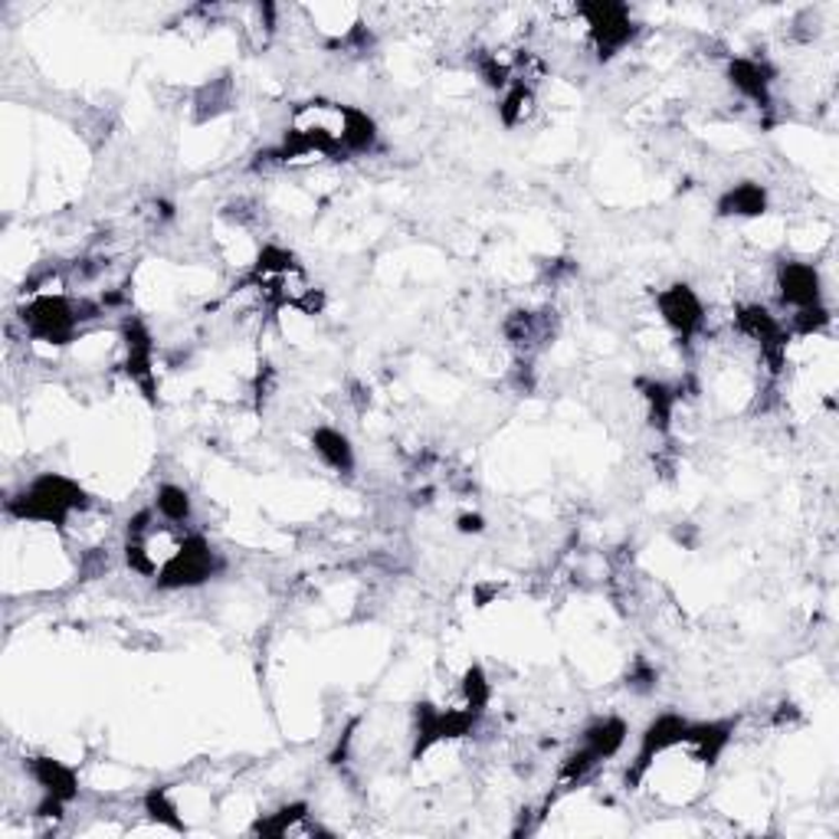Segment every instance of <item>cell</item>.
Returning <instances> with one entry per match:
<instances>
[{
	"instance_id": "6da1fadb",
	"label": "cell",
	"mask_w": 839,
	"mask_h": 839,
	"mask_svg": "<svg viewBox=\"0 0 839 839\" xmlns=\"http://www.w3.org/2000/svg\"><path fill=\"white\" fill-rule=\"evenodd\" d=\"M86 508H90L86 492L60 472H43L20 495L7 499V512L13 518L56 525V528H63L76 515H86Z\"/></svg>"
},
{
	"instance_id": "7a4b0ae2",
	"label": "cell",
	"mask_w": 839,
	"mask_h": 839,
	"mask_svg": "<svg viewBox=\"0 0 839 839\" xmlns=\"http://www.w3.org/2000/svg\"><path fill=\"white\" fill-rule=\"evenodd\" d=\"M577 17H584L587 33L594 40L600 60L617 56L637 36V23L630 17V7H623V3H600V0L597 3H580Z\"/></svg>"
},
{
	"instance_id": "3957f363",
	"label": "cell",
	"mask_w": 839,
	"mask_h": 839,
	"mask_svg": "<svg viewBox=\"0 0 839 839\" xmlns=\"http://www.w3.org/2000/svg\"><path fill=\"white\" fill-rule=\"evenodd\" d=\"M220 560L217 552L210 548V542L203 535H185L181 548L175 552V558L165 564V570L155 577L161 590H185L197 587L203 580H210L217 574Z\"/></svg>"
},
{
	"instance_id": "277c9868",
	"label": "cell",
	"mask_w": 839,
	"mask_h": 839,
	"mask_svg": "<svg viewBox=\"0 0 839 839\" xmlns=\"http://www.w3.org/2000/svg\"><path fill=\"white\" fill-rule=\"evenodd\" d=\"M656 305L665 318V325L682 338V342H692V335L702 328L705 322V305L702 298L689 289V285H672V289H662L656 295Z\"/></svg>"
},
{
	"instance_id": "5b68a950",
	"label": "cell",
	"mask_w": 839,
	"mask_h": 839,
	"mask_svg": "<svg viewBox=\"0 0 839 839\" xmlns=\"http://www.w3.org/2000/svg\"><path fill=\"white\" fill-rule=\"evenodd\" d=\"M777 289H780V302L790 305L794 312L824 305L820 302V273L810 263H784L777 270Z\"/></svg>"
},
{
	"instance_id": "8992f818",
	"label": "cell",
	"mask_w": 839,
	"mask_h": 839,
	"mask_svg": "<svg viewBox=\"0 0 839 839\" xmlns=\"http://www.w3.org/2000/svg\"><path fill=\"white\" fill-rule=\"evenodd\" d=\"M728 76H732V86L754 105L761 108L770 105V70L761 60H735L728 66Z\"/></svg>"
},
{
	"instance_id": "52a82bcc",
	"label": "cell",
	"mask_w": 839,
	"mask_h": 839,
	"mask_svg": "<svg viewBox=\"0 0 839 839\" xmlns=\"http://www.w3.org/2000/svg\"><path fill=\"white\" fill-rule=\"evenodd\" d=\"M312 447H315V453H318L328 466L338 469V472H352V466H355V453H352L348 437L338 433V430H332V427L315 430Z\"/></svg>"
},
{
	"instance_id": "ba28073f",
	"label": "cell",
	"mask_w": 839,
	"mask_h": 839,
	"mask_svg": "<svg viewBox=\"0 0 839 839\" xmlns=\"http://www.w3.org/2000/svg\"><path fill=\"white\" fill-rule=\"evenodd\" d=\"M532 112H535V90H532L525 80H515V83H512V90H508L505 98H502V105H499L502 122H505L508 128H515V125L528 122V118H532Z\"/></svg>"
},
{
	"instance_id": "9c48e42d",
	"label": "cell",
	"mask_w": 839,
	"mask_h": 839,
	"mask_svg": "<svg viewBox=\"0 0 839 839\" xmlns=\"http://www.w3.org/2000/svg\"><path fill=\"white\" fill-rule=\"evenodd\" d=\"M722 213H735V217H761L767 210V193L761 185H738L722 197Z\"/></svg>"
},
{
	"instance_id": "30bf717a",
	"label": "cell",
	"mask_w": 839,
	"mask_h": 839,
	"mask_svg": "<svg viewBox=\"0 0 839 839\" xmlns=\"http://www.w3.org/2000/svg\"><path fill=\"white\" fill-rule=\"evenodd\" d=\"M155 512L171 525H185L190 518V495L181 485H161L155 499Z\"/></svg>"
},
{
	"instance_id": "8fae6325",
	"label": "cell",
	"mask_w": 839,
	"mask_h": 839,
	"mask_svg": "<svg viewBox=\"0 0 839 839\" xmlns=\"http://www.w3.org/2000/svg\"><path fill=\"white\" fill-rule=\"evenodd\" d=\"M460 528H463V532H479V528H482V518H479V515H463V518H460Z\"/></svg>"
}]
</instances>
